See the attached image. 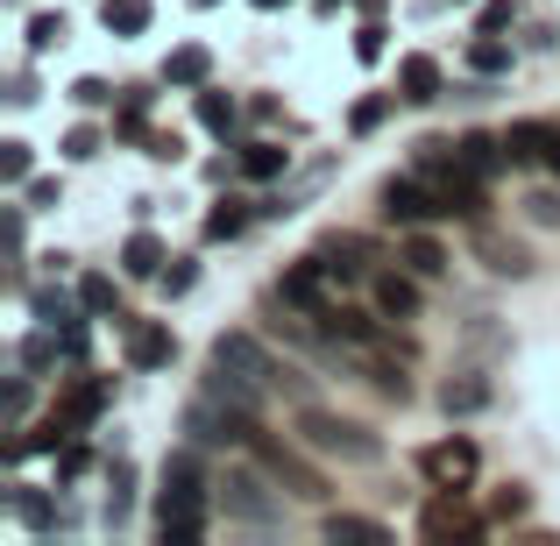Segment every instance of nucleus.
<instances>
[{
	"instance_id": "1",
	"label": "nucleus",
	"mask_w": 560,
	"mask_h": 546,
	"mask_svg": "<svg viewBox=\"0 0 560 546\" xmlns=\"http://www.w3.org/2000/svg\"><path fill=\"white\" fill-rule=\"evenodd\" d=\"M164 490H156V533L164 546H199L206 525H213V483H206V462H199V440L178 454H164Z\"/></svg>"
},
{
	"instance_id": "2",
	"label": "nucleus",
	"mask_w": 560,
	"mask_h": 546,
	"mask_svg": "<svg viewBox=\"0 0 560 546\" xmlns=\"http://www.w3.org/2000/svg\"><path fill=\"white\" fill-rule=\"evenodd\" d=\"M270 468H228V476L213 483V504L228 511V525H248V533H277V525H284V497L270 490Z\"/></svg>"
},
{
	"instance_id": "3",
	"label": "nucleus",
	"mask_w": 560,
	"mask_h": 546,
	"mask_svg": "<svg viewBox=\"0 0 560 546\" xmlns=\"http://www.w3.org/2000/svg\"><path fill=\"white\" fill-rule=\"evenodd\" d=\"M299 440L319 448V454H334V462H348V468H376L383 462V440L370 426L341 419V411H319V405H299Z\"/></svg>"
},
{
	"instance_id": "4",
	"label": "nucleus",
	"mask_w": 560,
	"mask_h": 546,
	"mask_svg": "<svg viewBox=\"0 0 560 546\" xmlns=\"http://www.w3.org/2000/svg\"><path fill=\"white\" fill-rule=\"evenodd\" d=\"M248 433H256V419L234 411L228 397H213V391H199L185 405V440H199V448H248Z\"/></svg>"
},
{
	"instance_id": "5",
	"label": "nucleus",
	"mask_w": 560,
	"mask_h": 546,
	"mask_svg": "<svg viewBox=\"0 0 560 546\" xmlns=\"http://www.w3.org/2000/svg\"><path fill=\"white\" fill-rule=\"evenodd\" d=\"M248 448H256V462L270 468L277 483H291V497H305V504H327V497H334V490H327V476H319V468H305V462H299V448H284V440H270L262 426L248 433Z\"/></svg>"
},
{
	"instance_id": "6",
	"label": "nucleus",
	"mask_w": 560,
	"mask_h": 546,
	"mask_svg": "<svg viewBox=\"0 0 560 546\" xmlns=\"http://www.w3.org/2000/svg\"><path fill=\"white\" fill-rule=\"evenodd\" d=\"M476 468H482V454H476L468 433H447V440H433V448H419V476L433 483V490H462Z\"/></svg>"
},
{
	"instance_id": "7",
	"label": "nucleus",
	"mask_w": 560,
	"mask_h": 546,
	"mask_svg": "<svg viewBox=\"0 0 560 546\" xmlns=\"http://www.w3.org/2000/svg\"><path fill=\"white\" fill-rule=\"evenodd\" d=\"M327 284H334V277L319 270V256H299L284 277H277V305H284V313H305V320H319V313L334 305V299H327Z\"/></svg>"
},
{
	"instance_id": "8",
	"label": "nucleus",
	"mask_w": 560,
	"mask_h": 546,
	"mask_svg": "<svg viewBox=\"0 0 560 546\" xmlns=\"http://www.w3.org/2000/svg\"><path fill=\"white\" fill-rule=\"evenodd\" d=\"M121 348H128V369H171L178 362V334L164 320H128L121 313Z\"/></svg>"
},
{
	"instance_id": "9",
	"label": "nucleus",
	"mask_w": 560,
	"mask_h": 546,
	"mask_svg": "<svg viewBox=\"0 0 560 546\" xmlns=\"http://www.w3.org/2000/svg\"><path fill=\"white\" fill-rule=\"evenodd\" d=\"M376 206H383V220H397V228H419V220L447 213V206H440V185L425 191L419 178H383V191H376Z\"/></svg>"
},
{
	"instance_id": "10",
	"label": "nucleus",
	"mask_w": 560,
	"mask_h": 546,
	"mask_svg": "<svg viewBox=\"0 0 560 546\" xmlns=\"http://www.w3.org/2000/svg\"><path fill=\"white\" fill-rule=\"evenodd\" d=\"M8 519H22L28 533H71V525H79V511L57 504L50 490H28V483H14V490H8Z\"/></svg>"
},
{
	"instance_id": "11",
	"label": "nucleus",
	"mask_w": 560,
	"mask_h": 546,
	"mask_svg": "<svg viewBox=\"0 0 560 546\" xmlns=\"http://www.w3.org/2000/svg\"><path fill=\"white\" fill-rule=\"evenodd\" d=\"M213 369H234V376H248V383H262V391H277V362L262 356L256 334H220V341H213Z\"/></svg>"
},
{
	"instance_id": "12",
	"label": "nucleus",
	"mask_w": 560,
	"mask_h": 546,
	"mask_svg": "<svg viewBox=\"0 0 560 546\" xmlns=\"http://www.w3.org/2000/svg\"><path fill=\"white\" fill-rule=\"evenodd\" d=\"M313 256H319V270H327L334 284H362V277H376V270H370L376 248L362 242V234H327V242H319Z\"/></svg>"
},
{
	"instance_id": "13",
	"label": "nucleus",
	"mask_w": 560,
	"mask_h": 546,
	"mask_svg": "<svg viewBox=\"0 0 560 546\" xmlns=\"http://www.w3.org/2000/svg\"><path fill=\"white\" fill-rule=\"evenodd\" d=\"M504 150H511V164H553L560 171V128H547V121H511Z\"/></svg>"
},
{
	"instance_id": "14",
	"label": "nucleus",
	"mask_w": 560,
	"mask_h": 546,
	"mask_svg": "<svg viewBox=\"0 0 560 546\" xmlns=\"http://www.w3.org/2000/svg\"><path fill=\"white\" fill-rule=\"evenodd\" d=\"M447 93V79H440V65L425 50H411L405 65H397V100H411V107H433V100Z\"/></svg>"
},
{
	"instance_id": "15",
	"label": "nucleus",
	"mask_w": 560,
	"mask_h": 546,
	"mask_svg": "<svg viewBox=\"0 0 560 546\" xmlns=\"http://www.w3.org/2000/svg\"><path fill=\"white\" fill-rule=\"evenodd\" d=\"M476 256L490 263L497 277H525V270H533V256H525V242H511V234H497L490 220H476Z\"/></svg>"
},
{
	"instance_id": "16",
	"label": "nucleus",
	"mask_w": 560,
	"mask_h": 546,
	"mask_svg": "<svg viewBox=\"0 0 560 546\" xmlns=\"http://www.w3.org/2000/svg\"><path fill=\"white\" fill-rule=\"evenodd\" d=\"M164 85H178V93L213 85V50H206V43H178V50L164 57Z\"/></svg>"
},
{
	"instance_id": "17",
	"label": "nucleus",
	"mask_w": 560,
	"mask_h": 546,
	"mask_svg": "<svg viewBox=\"0 0 560 546\" xmlns=\"http://www.w3.org/2000/svg\"><path fill=\"white\" fill-rule=\"evenodd\" d=\"M419 533H425V539H447V533H482V519L462 504V490H447V497H433V504H425Z\"/></svg>"
},
{
	"instance_id": "18",
	"label": "nucleus",
	"mask_w": 560,
	"mask_h": 546,
	"mask_svg": "<svg viewBox=\"0 0 560 546\" xmlns=\"http://www.w3.org/2000/svg\"><path fill=\"white\" fill-rule=\"evenodd\" d=\"M128 511H136V462H128V454H114V462H107V511H100V519H107V533H121Z\"/></svg>"
},
{
	"instance_id": "19",
	"label": "nucleus",
	"mask_w": 560,
	"mask_h": 546,
	"mask_svg": "<svg viewBox=\"0 0 560 546\" xmlns=\"http://www.w3.org/2000/svg\"><path fill=\"white\" fill-rule=\"evenodd\" d=\"M370 291H376V313H383V320H419V284H411V277L376 270Z\"/></svg>"
},
{
	"instance_id": "20",
	"label": "nucleus",
	"mask_w": 560,
	"mask_h": 546,
	"mask_svg": "<svg viewBox=\"0 0 560 546\" xmlns=\"http://www.w3.org/2000/svg\"><path fill=\"white\" fill-rule=\"evenodd\" d=\"M284 164H291V150H284V142H248V150L234 156V171H242V178H256V185L284 178Z\"/></svg>"
},
{
	"instance_id": "21",
	"label": "nucleus",
	"mask_w": 560,
	"mask_h": 546,
	"mask_svg": "<svg viewBox=\"0 0 560 546\" xmlns=\"http://www.w3.org/2000/svg\"><path fill=\"white\" fill-rule=\"evenodd\" d=\"M164 242H156V234L150 228H136V234H128V248H121V270L128 277H164Z\"/></svg>"
},
{
	"instance_id": "22",
	"label": "nucleus",
	"mask_w": 560,
	"mask_h": 546,
	"mask_svg": "<svg viewBox=\"0 0 560 546\" xmlns=\"http://www.w3.org/2000/svg\"><path fill=\"white\" fill-rule=\"evenodd\" d=\"M57 411H65V419H71V426L85 433V426H93L100 411H107V376H85V383H79V391H71V397H65Z\"/></svg>"
},
{
	"instance_id": "23",
	"label": "nucleus",
	"mask_w": 560,
	"mask_h": 546,
	"mask_svg": "<svg viewBox=\"0 0 560 546\" xmlns=\"http://www.w3.org/2000/svg\"><path fill=\"white\" fill-rule=\"evenodd\" d=\"M511 164V150L497 136H462V171H476V178H497V171Z\"/></svg>"
},
{
	"instance_id": "24",
	"label": "nucleus",
	"mask_w": 560,
	"mask_h": 546,
	"mask_svg": "<svg viewBox=\"0 0 560 546\" xmlns=\"http://www.w3.org/2000/svg\"><path fill=\"white\" fill-rule=\"evenodd\" d=\"M150 0H100V22H107V36H142L150 28Z\"/></svg>"
},
{
	"instance_id": "25",
	"label": "nucleus",
	"mask_w": 560,
	"mask_h": 546,
	"mask_svg": "<svg viewBox=\"0 0 560 546\" xmlns=\"http://www.w3.org/2000/svg\"><path fill=\"white\" fill-rule=\"evenodd\" d=\"M28 313H36L43 327H79V305H71V291H57V284L28 291Z\"/></svg>"
},
{
	"instance_id": "26",
	"label": "nucleus",
	"mask_w": 560,
	"mask_h": 546,
	"mask_svg": "<svg viewBox=\"0 0 560 546\" xmlns=\"http://www.w3.org/2000/svg\"><path fill=\"white\" fill-rule=\"evenodd\" d=\"M234 121H242L234 93H220V85H199V128H213V136H234Z\"/></svg>"
},
{
	"instance_id": "27",
	"label": "nucleus",
	"mask_w": 560,
	"mask_h": 546,
	"mask_svg": "<svg viewBox=\"0 0 560 546\" xmlns=\"http://www.w3.org/2000/svg\"><path fill=\"white\" fill-rule=\"evenodd\" d=\"M468 65H476L482 79H497V71H511V43L497 36V28H476V43H468Z\"/></svg>"
},
{
	"instance_id": "28",
	"label": "nucleus",
	"mask_w": 560,
	"mask_h": 546,
	"mask_svg": "<svg viewBox=\"0 0 560 546\" xmlns=\"http://www.w3.org/2000/svg\"><path fill=\"white\" fill-rule=\"evenodd\" d=\"M440 405H447V411H482V405H490V383H482L476 369H462V383L447 376V391H440Z\"/></svg>"
},
{
	"instance_id": "29",
	"label": "nucleus",
	"mask_w": 560,
	"mask_h": 546,
	"mask_svg": "<svg viewBox=\"0 0 560 546\" xmlns=\"http://www.w3.org/2000/svg\"><path fill=\"white\" fill-rule=\"evenodd\" d=\"M57 356H65V341H57V327H43V334H28V341H22V369H28V376H43V369H57Z\"/></svg>"
},
{
	"instance_id": "30",
	"label": "nucleus",
	"mask_w": 560,
	"mask_h": 546,
	"mask_svg": "<svg viewBox=\"0 0 560 546\" xmlns=\"http://www.w3.org/2000/svg\"><path fill=\"white\" fill-rule=\"evenodd\" d=\"M65 36H71V22H65V14H28V57H50Z\"/></svg>"
},
{
	"instance_id": "31",
	"label": "nucleus",
	"mask_w": 560,
	"mask_h": 546,
	"mask_svg": "<svg viewBox=\"0 0 560 546\" xmlns=\"http://www.w3.org/2000/svg\"><path fill=\"white\" fill-rule=\"evenodd\" d=\"M242 228H248V206L242 199H220L213 213H206V242H234Z\"/></svg>"
},
{
	"instance_id": "32",
	"label": "nucleus",
	"mask_w": 560,
	"mask_h": 546,
	"mask_svg": "<svg viewBox=\"0 0 560 546\" xmlns=\"http://www.w3.org/2000/svg\"><path fill=\"white\" fill-rule=\"evenodd\" d=\"M405 263H411L419 277H440V270H447V248H440L433 234H411V242H405Z\"/></svg>"
},
{
	"instance_id": "33",
	"label": "nucleus",
	"mask_w": 560,
	"mask_h": 546,
	"mask_svg": "<svg viewBox=\"0 0 560 546\" xmlns=\"http://www.w3.org/2000/svg\"><path fill=\"white\" fill-rule=\"evenodd\" d=\"M79 305H85V313H114V320H121V291H114V277H85Z\"/></svg>"
},
{
	"instance_id": "34",
	"label": "nucleus",
	"mask_w": 560,
	"mask_h": 546,
	"mask_svg": "<svg viewBox=\"0 0 560 546\" xmlns=\"http://www.w3.org/2000/svg\"><path fill=\"white\" fill-rule=\"evenodd\" d=\"M383 50H390V28H383L376 14H370V22L355 28V57H362V65H383Z\"/></svg>"
},
{
	"instance_id": "35",
	"label": "nucleus",
	"mask_w": 560,
	"mask_h": 546,
	"mask_svg": "<svg viewBox=\"0 0 560 546\" xmlns=\"http://www.w3.org/2000/svg\"><path fill=\"white\" fill-rule=\"evenodd\" d=\"M390 100H397V93H370V100H355V114H348V128H355V136H370V128H383V114H390Z\"/></svg>"
},
{
	"instance_id": "36",
	"label": "nucleus",
	"mask_w": 560,
	"mask_h": 546,
	"mask_svg": "<svg viewBox=\"0 0 560 546\" xmlns=\"http://www.w3.org/2000/svg\"><path fill=\"white\" fill-rule=\"evenodd\" d=\"M327 539H390V533H383L376 519H341V511H334V519H327Z\"/></svg>"
},
{
	"instance_id": "37",
	"label": "nucleus",
	"mask_w": 560,
	"mask_h": 546,
	"mask_svg": "<svg viewBox=\"0 0 560 546\" xmlns=\"http://www.w3.org/2000/svg\"><path fill=\"white\" fill-rule=\"evenodd\" d=\"M85 462H93V454H85V440L71 433L65 448H57V483H79V476H85Z\"/></svg>"
},
{
	"instance_id": "38",
	"label": "nucleus",
	"mask_w": 560,
	"mask_h": 546,
	"mask_svg": "<svg viewBox=\"0 0 560 546\" xmlns=\"http://www.w3.org/2000/svg\"><path fill=\"white\" fill-rule=\"evenodd\" d=\"M0 185H28V142H0Z\"/></svg>"
},
{
	"instance_id": "39",
	"label": "nucleus",
	"mask_w": 560,
	"mask_h": 546,
	"mask_svg": "<svg viewBox=\"0 0 560 546\" xmlns=\"http://www.w3.org/2000/svg\"><path fill=\"white\" fill-rule=\"evenodd\" d=\"M65 156H71V164H93V156H100V128H71V136H65Z\"/></svg>"
},
{
	"instance_id": "40",
	"label": "nucleus",
	"mask_w": 560,
	"mask_h": 546,
	"mask_svg": "<svg viewBox=\"0 0 560 546\" xmlns=\"http://www.w3.org/2000/svg\"><path fill=\"white\" fill-rule=\"evenodd\" d=\"M191 284H199V263H191V256H171V270H164V291H171V299H185Z\"/></svg>"
},
{
	"instance_id": "41",
	"label": "nucleus",
	"mask_w": 560,
	"mask_h": 546,
	"mask_svg": "<svg viewBox=\"0 0 560 546\" xmlns=\"http://www.w3.org/2000/svg\"><path fill=\"white\" fill-rule=\"evenodd\" d=\"M71 100H79V107H114L121 93H114L107 79H79V85H71Z\"/></svg>"
},
{
	"instance_id": "42",
	"label": "nucleus",
	"mask_w": 560,
	"mask_h": 546,
	"mask_svg": "<svg viewBox=\"0 0 560 546\" xmlns=\"http://www.w3.org/2000/svg\"><path fill=\"white\" fill-rule=\"evenodd\" d=\"M22 191H28V213H50V206L65 199V185H57V178H28Z\"/></svg>"
},
{
	"instance_id": "43",
	"label": "nucleus",
	"mask_w": 560,
	"mask_h": 546,
	"mask_svg": "<svg viewBox=\"0 0 560 546\" xmlns=\"http://www.w3.org/2000/svg\"><path fill=\"white\" fill-rule=\"evenodd\" d=\"M0 411H8V426H22V419H28V376H14L8 391H0Z\"/></svg>"
},
{
	"instance_id": "44",
	"label": "nucleus",
	"mask_w": 560,
	"mask_h": 546,
	"mask_svg": "<svg viewBox=\"0 0 560 546\" xmlns=\"http://www.w3.org/2000/svg\"><path fill=\"white\" fill-rule=\"evenodd\" d=\"M142 150H150L156 164H178V156H185V142H178V136H164V128H150V136H142Z\"/></svg>"
},
{
	"instance_id": "45",
	"label": "nucleus",
	"mask_w": 560,
	"mask_h": 546,
	"mask_svg": "<svg viewBox=\"0 0 560 546\" xmlns=\"http://www.w3.org/2000/svg\"><path fill=\"white\" fill-rule=\"evenodd\" d=\"M525 511H533L525 483H504V497H497V519H525Z\"/></svg>"
},
{
	"instance_id": "46",
	"label": "nucleus",
	"mask_w": 560,
	"mask_h": 546,
	"mask_svg": "<svg viewBox=\"0 0 560 546\" xmlns=\"http://www.w3.org/2000/svg\"><path fill=\"white\" fill-rule=\"evenodd\" d=\"M511 14H518V8H511V0H482L476 28H497V36H504V28H511Z\"/></svg>"
},
{
	"instance_id": "47",
	"label": "nucleus",
	"mask_w": 560,
	"mask_h": 546,
	"mask_svg": "<svg viewBox=\"0 0 560 546\" xmlns=\"http://www.w3.org/2000/svg\"><path fill=\"white\" fill-rule=\"evenodd\" d=\"M525 206H533V220H539V228H560V191H533Z\"/></svg>"
},
{
	"instance_id": "48",
	"label": "nucleus",
	"mask_w": 560,
	"mask_h": 546,
	"mask_svg": "<svg viewBox=\"0 0 560 546\" xmlns=\"http://www.w3.org/2000/svg\"><path fill=\"white\" fill-rule=\"evenodd\" d=\"M8 100H14V107H28V100H36V79H28V71H14V85H8Z\"/></svg>"
},
{
	"instance_id": "49",
	"label": "nucleus",
	"mask_w": 560,
	"mask_h": 546,
	"mask_svg": "<svg viewBox=\"0 0 560 546\" xmlns=\"http://www.w3.org/2000/svg\"><path fill=\"white\" fill-rule=\"evenodd\" d=\"M256 8H284V0H256Z\"/></svg>"
},
{
	"instance_id": "50",
	"label": "nucleus",
	"mask_w": 560,
	"mask_h": 546,
	"mask_svg": "<svg viewBox=\"0 0 560 546\" xmlns=\"http://www.w3.org/2000/svg\"><path fill=\"white\" fill-rule=\"evenodd\" d=\"M454 8H468V0H454Z\"/></svg>"
}]
</instances>
